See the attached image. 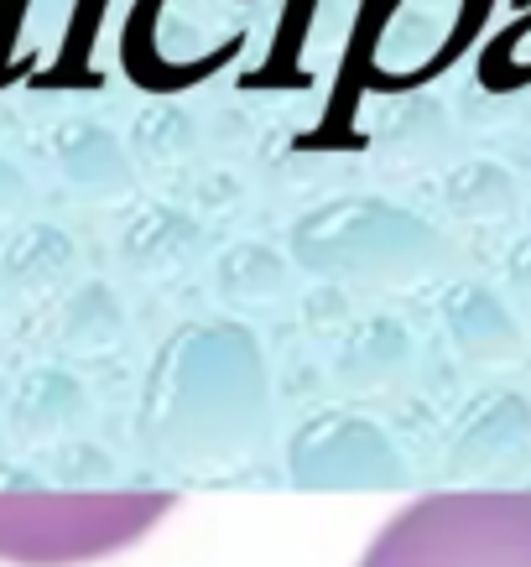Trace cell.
Returning <instances> with one entry per match:
<instances>
[{"instance_id": "1", "label": "cell", "mask_w": 531, "mask_h": 567, "mask_svg": "<svg viewBox=\"0 0 531 567\" xmlns=\"http://www.w3.org/2000/svg\"><path fill=\"white\" fill-rule=\"evenodd\" d=\"M292 266L318 281H355V287H422L453 266V245L432 219L411 208L376 198V193H344L308 208L287 235Z\"/></svg>"}, {"instance_id": "2", "label": "cell", "mask_w": 531, "mask_h": 567, "mask_svg": "<svg viewBox=\"0 0 531 567\" xmlns=\"http://www.w3.org/2000/svg\"><path fill=\"white\" fill-rule=\"evenodd\" d=\"M266 406V364L256 333L241 323H183L152 370L156 437H224L251 427Z\"/></svg>"}, {"instance_id": "3", "label": "cell", "mask_w": 531, "mask_h": 567, "mask_svg": "<svg viewBox=\"0 0 531 567\" xmlns=\"http://www.w3.org/2000/svg\"><path fill=\"white\" fill-rule=\"evenodd\" d=\"M172 505L167 489H0V563H100L136 547Z\"/></svg>"}, {"instance_id": "4", "label": "cell", "mask_w": 531, "mask_h": 567, "mask_svg": "<svg viewBox=\"0 0 531 567\" xmlns=\"http://www.w3.org/2000/svg\"><path fill=\"white\" fill-rule=\"evenodd\" d=\"M360 567H531V489H438L401 505Z\"/></svg>"}, {"instance_id": "5", "label": "cell", "mask_w": 531, "mask_h": 567, "mask_svg": "<svg viewBox=\"0 0 531 567\" xmlns=\"http://www.w3.org/2000/svg\"><path fill=\"white\" fill-rule=\"evenodd\" d=\"M52 162H58V177L89 204H115L136 188V167H131L125 141L110 125L84 121V115L52 125Z\"/></svg>"}, {"instance_id": "6", "label": "cell", "mask_w": 531, "mask_h": 567, "mask_svg": "<svg viewBox=\"0 0 531 567\" xmlns=\"http://www.w3.org/2000/svg\"><path fill=\"white\" fill-rule=\"evenodd\" d=\"M73 266H79V245L69 229L52 219H27L0 245V292L11 302H42L69 287Z\"/></svg>"}, {"instance_id": "7", "label": "cell", "mask_w": 531, "mask_h": 567, "mask_svg": "<svg viewBox=\"0 0 531 567\" xmlns=\"http://www.w3.org/2000/svg\"><path fill=\"white\" fill-rule=\"evenodd\" d=\"M469 6L463 0H396L386 27H380L376 63L391 73H422L443 58L448 42H459L469 27Z\"/></svg>"}, {"instance_id": "8", "label": "cell", "mask_w": 531, "mask_h": 567, "mask_svg": "<svg viewBox=\"0 0 531 567\" xmlns=\"http://www.w3.org/2000/svg\"><path fill=\"white\" fill-rule=\"evenodd\" d=\"M204 245H208V235L193 214H183V208H172V204H141L121 224L115 250H121V260L136 276H152L156 281V276L188 271L193 260L204 256Z\"/></svg>"}, {"instance_id": "9", "label": "cell", "mask_w": 531, "mask_h": 567, "mask_svg": "<svg viewBox=\"0 0 531 567\" xmlns=\"http://www.w3.org/2000/svg\"><path fill=\"white\" fill-rule=\"evenodd\" d=\"M438 318H443L448 339L463 354H474V360H511L515 349H521V328H515L506 297L496 287H484V281H453V287H443Z\"/></svg>"}, {"instance_id": "10", "label": "cell", "mask_w": 531, "mask_h": 567, "mask_svg": "<svg viewBox=\"0 0 531 567\" xmlns=\"http://www.w3.org/2000/svg\"><path fill=\"white\" fill-rule=\"evenodd\" d=\"M443 204L463 224H500L515 214L521 188H515L506 162H496V156H463L443 177Z\"/></svg>"}, {"instance_id": "11", "label": "cell", "mask_w": 531, "mask_h": 567, "mask_svg": "<svg viewBox=\"0 0 531 567\" xmlns=\"http://www.w3.org/2000/svg\"><path fill=\"white\" fill-rule=\"evenodd\" d=\"M58 302V339L69 349H110L125 333L121 292L110 281H79Z\"/></svg>"}, {"instance_id": "12", "label": "cell", "mask_w": 531, "mask_h": 567, "mask_svg": "<svg viewBox=\"0 0 531 567\" xmlns=\"http://www.w3.org/2000/svg\"><path fill=\"white\" fill-rule=\"evenodd\" d=\"M287 256L276 245H261V240H241L229 245L214 266V287H219L224 302H276L287 292Z\"/></svg>"}, {"instance_id": "13", "label": "cell", "mask_w": 531, "mask_h": 567, "mask_svg": "<svg viewBox=\"0 0 531 567\" xmlns=\"http://www.w3.org/2000/svg\"><path fill=\"white\" fill-rule=\"evenodd\" d=\"M411 354V333L396 318H370L349 333V344L339 349V370L349 380H376L386 370H401Z\"/></svg>"}, {"instance_id": "14", "label": "cell", "mask_w": 531, "mask_h": 567, "mask_svg": "<svg viewBox=\"0 0 531 567\" xmlns=\"http://www.w3.org/2000/svg\"><path fill=\"white\" fill-rule=\"evenodd\" d=\"M131 146H136V156L156 162V167H177L198 146V125H193V115L183 104H152L131 125Z\"/></svg>"}, {"instance_id": "15", "label": "cell", "mask_w": 531, "mask_h": 567, "mask_svg": "<svg viewBox=\"0 0 531 567\" xmlns=\"http://www.w3.org/2000/svg\"><path fill=\"white\" fill-rule=\"evenodd\" d=\"M27 198H32V188H27L21 167L11 156H0V219H17L21 208H27Z\"/></svg>"}, {"instance_id": "16", "label": "cell", "mask_w": 531, "mask_h": 567, "mask_svg": "<svg viewBox=\"0 0 531 567\" xmlns=\"http://www.w3.org/2000/svg\"><path fill=\"white\" fill-rule=\"evenodd\" d=\"M506 287H511L521 302H531V235H521V240L506 250Z\"/></svg>"}, {"instance_id": "17", "label": "cell", "mask_w": 531, "mask_h": 567, "mask_svg": "<svg viewBox=\"0 0 531 567\" xmlns=\"http://www.w3.org/2000/svg\"><path fill=\"white\" fill-rule=\"evenodd\" d=\"M339 312H344V292H339V287H318V292L308 297V318H313V323L339 318Z\"/></svg>"}]
</instances>
